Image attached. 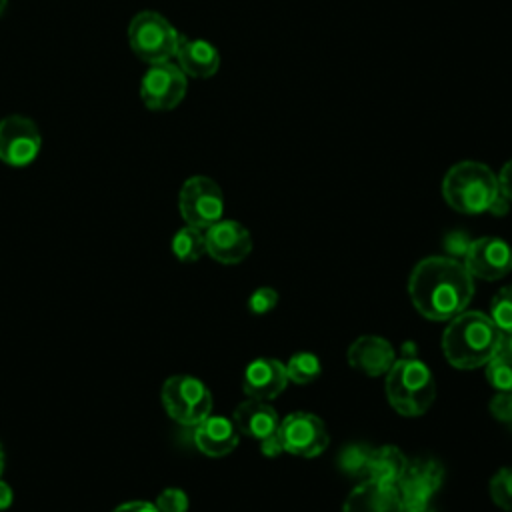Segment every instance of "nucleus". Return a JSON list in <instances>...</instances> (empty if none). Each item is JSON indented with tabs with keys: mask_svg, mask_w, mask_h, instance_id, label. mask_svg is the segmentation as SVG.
Segmentation results:
<instances>
[{
	"mask_svg": "<svg viewBox=\"0 0 512 512\" xmlns=\"http://www.w3.org/2000/svg\"><path fill=\"white\" fill-rule=\"evenodd\" d=\"M172 252L182 262H196L202 254H206L204 230L186 224L172 236Z\"/></svg>",
	"mask_w": 512,
	"mask_h": 512,
	"instance_id": "obj_21",
	"label": "nucleus"
},
{
	"mask_svg": "<svg viewBox=\"0 0 512 512\" xmlns=\"http://www.w3.org/2000/svg\"><path fill=\"white\" fill-rule=\"evenodd\" d=\"M474 294L472 274L464 262L446 256L420 260L408 278V296L428 320H450L464 312Z\"/></svg>",
	"mask_w": 512,
	"mask_h": 512,
	"instance_id": "obj_1",
	"label": "nucleus"
},
{
	"mask_svg": "<svg viewBox=\"0 0 512 512\" xmlns=\"http://www.w3.org/2000/svg\"><path fill=\"white\" fill-rule=\"evenodd\" d=\"M496 174L482 162L464 160L454 164L442 180V196L450 208L462 214L488 212L498 198Z\"/></svg>",
	"mask_w": 512,
	"mask_h": 512,
	"instance_id": "obj_3",
	"label": "nucleus"
},
{
	"mask_svg": "<svg viewBox=\"0 0 512 512\" xmlns=\"http://www.w3.org/2000/svg\"><path fill=\"white\" fill-rule=\"evenodd\" d=\"M288 384L286 366L274 358H256L252 360L242 378V390L248 398L254 400H272L284 392Z\"/></svg>",
	"mask_w": 512,
	"mask_h": 512,
	"instance_id": "obj_14",
	"label": "nucleus"
},
{
	"mask_svg": "<svg viewBox=\"0 0 512 512\" xmlns=\"http://www.w3.org/2000/svg\"><path fill=\"white\" fill-rule=\"evenodd\" d=\"M232 422L240 434L258 442L278 432V424H280L276 410L264 400H254V398H248L242 404H238V408L234 410Z\"/></svg>",
	"mask_w": 512,
	"mask_h": 512,
	"instance_id": "obj_19",
	"label": "nucleus"
},
{
	"mask_svg": "<svg viewBox=\"0 0 512 512\" xmlns=\"http://www.w3.org/2000/svg\"><path fill=\"white\" fill-rule=\"evenodd\" d=\"M278 438L284 452L300 458H314L328 446L324 422L310 412H292L278 424Z\"/></svg>",
	"mask_w": 512,
	"mask_h": 512,
	"instance_id": "obj_10",
	"label": "nucleus"
},
{
	"mask_svg": "<svg viewBox=\"0 0 512 512\" xmlns=\"http://www.w3.org/2000/svg\"><path fill=\"white\" fill-rule=\"evenodd\" d=\"M278 304V292L270 286L256 288L248 298V308L252 314H268Z\"/></svg>",
	"mask_w": 512,
	"mask_h": 512,
	"instance_id": "obj_28",
	"label": "nucleus"
},
{
	"mask_svg": "<svg viewBox=\"0 0 512 512\" xmlns=\"http://www.w3.org/2000/svg\"><path fill=\"white\" fill-rule=\"evenodd\" d=\"M260 452L264 456H268V458H276V456H280V452H284L282 442L278 438V432H274V434L266 436L264 440H260Z\"/></svg>",
	"mask_w": 512,
	"mask_h": 512,
	"instance_id": "obj_31",
	"label": "nucleus"
},
{
	"mask_svg": "<svg viewBox=\"0 0 512 512\" xmlns=\"http://www.w3.org/2000/svg\"><path fill=\"white\" fill-rule=\"evenodd\" d=\"M490 412L496 420L512 424V392H496L490 400Z\"/></svg>",
	"mask_w": 512,
	"mask_h": 512,
	"instance_id": "obj_29",
	"label": "nucleus"
},
{
	"mask_svg": "<svg viewBox=\"0 0 512 512\" xmlns=\"http://www.w3.org/2000/svg\"><path fill=\"white\" fill-rule=\"evenodd\" d=\"M240 432L234 422L224 416H208L194 426L196 448L210 458H222L238 446Z\"/></svg>",
	"mask_w": 512,
	"mask_h": 512,
	"instance_id": "obj_16",
	"label": "nucleus"
},
{
	"mask_svg": "<svg viewBox=\"0 0 512 512\" xmlns=\"http://www.w3.org/2000/svg\"><path fill=\"white\" fill-rule=\"evenodd\" d=\"M178 68L192 78H210L220 68V54L214 44L198 38H180L176 48Z\"/></svg>",
	"mask_w": 512,
	"mask_h": 512,
	"instance_id": "obj_18",
	"label": "nucleus"
},
{
	"mask_svg": "<svg viewBox=\"0 0 512 512\" xmlns=\"http://www.w3.org/2000/svg\"><path fill=\"white\" fill-rule=\"evenodd\" d=\"M180 32L158 12H138L128 26V42L134 54L148 62H170L180 44Z\"/></svg>",
	"mask_w": 512,
	"mask_h": 512,
	"instance_id": "obj_5",
	"label": "nucleus"
},
{
	"mask_svg": "<svg viewBox=\"0 0 512 512\" xmlns=\"http://www.w3.org/2000/svg\"><path fill=\"white\" fill-rule=\"evenodd\" d=\"M348 362L366 376H382L396 362L394 348L380 336H360L348 348Z\"/></svg>",
	"mask_w": 512,
	"mask_h": 512,
	"instance_id": "obj_15",
	"label": "nucleus"
},
{
	"mask_svg": "<svg viewBox=\"0 0 512 512\" xmlns=\"http://www.w3.org/2000/svg\"><path fill=\"white\" fill-rule=\"evenodd\" d=\"M284 366H286L288 382H296V384H308L316 380L322 372L320 360L312 352H298Z\"/></svg>",
	"mask_w": 512,
	"mask_h": 512,
	"instance_id": "obj_22",
	"label": "nucleus"
},
{
	"mask_svg": "<svg viewBox=\"0 0 512 512\" xmlns=\"http://www.w3.org/2000/svg\"><path fill=\"white\" fill-rule=\"evenodd\" d=\"M490 498L494 504L506 512H512V466L510 468H500L492 478H490Z\"/></svg>",
	"mask_w": 512,
	"mask_h": 512,
	"instance_id": "obj_26",
	"label": "nucleus"
},
{
	"mask_svg": "<svg viewBox=\"0 0 512 512\" xmlns=\"http://www.w3.org/2000/svg\"><path fill=\"white\" fill-rule=\"evenodd\" d=\"M504 350H508L512 354V334H508V340L504 342Z\"/></svg>",
	"mask_w": 512,
	"mask_h": 512,
	"instance_id": "obj_34",
	"label": "nucleus"
},
{
	"mask_svg": "<svg viewBox=\"0 0 512 512\" xmlns=\"http://www.w3.org/2000/svg\"><path fill=\"white\" fill-rule=\"evenodd\" d=\"M444 480L442 466L432 458H418L406 464L400 480L396 482L402 512L424 510L430 506V500L440 490Z\"/></svg>",
	"mask_w": 512,
	"mask_h": 512,
	"instance_id": "obj_9",
	"label": "nucleus"
},
{
	"mask_svg": "<svg viewBox=\"0 0 512 512\" xmlns=\"http://www.w3.org/2000/svg\"><path fill=\"white\" fill-rule=\"evenodd\" d=\"M368 458H370V448L364 444H350L346 446L340 456H338V466L344 474L348 476H358V474H366V466H368Z\"/></svg>",
	"mask_w": 512,
	"mask_h": 512,
	"instance_id": "obj_25",
	"label": "nucleus"
},
{
	"mask_svg": "<svg viewBox=\"0 0 512 512\" xmlns=\"http://www.w3.org/2000/svg\"><path fill=\"white\" fill-rule=\"evenodd\" d=\"M206 254L220 264H238L252 250V236L236 220H218L204 230Z\"/></svg>",
	"mask_w": 512,
	"mask_h": 512,
	"instance_id": "obj_13",
	"label": "nucleus"
},
{
	"mask_svg": "<svg viewBox=\"0 0 512 512\" xmlns=\"http://www.w3.org/2000/svg\"><path fill=\"white\" fill-rule=\"evenodd\" d=\"M160 398L168 416L184 426H196L212 412L210 390L190 374H174L166 378Z\"/></svg>",
	"mask_w": 512,
	"mask_h": 512,
	"instance_id": "obj_6",
	"label": "nucleus"
},
{
	"mask_svg": "<svg viewBox=\"0 0 512 512\" xmlns=\"http://www.w3.org/2000/svg\"><path fill=\"white\" fill-rule=\"evenodd\" d=\"M2 470H4V450H2V444H0V476H2Z\"/></svg>",
	"mask_w": 512,
	"mask_h": 512,
	"instance_id": "obj_35",
	"label": "nucleus"
},
{
	"mask_svg": "<svg viewBox=\"0 0 512 512\" xmlns=\"http://www.w3.org/2000/svg\"><path fill=\"white\" fill-rule=\"evenodd\" d=\"M490 318L502 334H512V284L500 288L492 298Z\"/></svg>",
	"mask_w": 512,
	"mask_h": 512,
	"instance_id": "obj_24",
	"label": "nucleus"
},
{
	"mask_svg": "<svg viewBox=\"0 0 512 512\" xmlns=\"http://www.w3.org/2000/svg\"><path fill=\"white\" fill-rule=\"evenodd\" d=\"M342 512H402V500L394 484L364 480L348 494Z\"/></svg>",
	"mask_w": 512,
	"mask_h": 512,
	"instance_id": "obj_17",
	"label": "nucleus"
},
{
	"mask_svg": "<svg viewBox=\"0 0 512 512\" xmlns=\"http://www.w3.org/2000/svg\"><path fill=\"white\" fill-rule=\"evenodd\" d=\"M42 146L38 126L26 116H6L0 122V160L22 168L36 160Z\"/></svg>",
	"mask_w": 512,
	"mask_h": 512,
	"instance_id": "obj_11",
	"label": "nucleus"
},
{
	"mask_svg": "<svg viewBox=\"0 0 512 512\" xmlns=\"http://www.w3.org/2000/svg\"><path fill=\"white\" fill-rule=\"evenodd\" d=\"M112 512H158L156 506L152 502L146 500H130V502H122L118 504Z\"/></svg>",
	"mask_w": 512,
	"mask_h": 512,
	"instance_id": "obj_32",
	"label": "nucleus"
},
{
	"mask_svg": "<svg viewBox=\"0 0 512 512\" xmlns=\"http://www.w3.org/2000/svg\"><path fill=\"white\" fill-rule=\"evenodd\" d=\"M486 378L496 392H512V354L504 346L486 364Z\"/></svg>",
	"mask_w": 512,
	"mask_h": 512,
	"instance_id": "obj_23",
	"label": "nucleus"
},
{
	"mask_svg": "<svg viewBox=\"0 0 512 512\" xmlns=\"http://www.w3.org/2000/svg\"><path fill=\"white\" fill-rule=\"evenodd\" d=\"M12 498H14V494H12V488L0 478V510H6V508H10V504H12Z\"/></svg>",
	"mask_w": 512,
	"mask_h": 512,
	"instance_id": "obj_33",
	"label": "nucleus"
},
{
	"mask_svg": "<svg viewBox=\"0 0 512 512\" xmlns=\"http://www.w3.org/2000/svg\"><path fill=\"white\" fill-rule=\"evenodd\" d=\"M158 512H186L188 510V496L180 488H166L158 494L154 502Z\"/></svg>",
	"mask_w": 512,
	"mask_h": 512,
	"instance_id": "obj_27",
	"label": "nucleus"
},
{
	"mask_svg": "<svg viewBox=\"0 0 512 512\" xmlns=\"http://www.w3.org/2000/svg\"><path fill=\"white\" fill-rule=\"evenodd\" d=\"M178 208L186 224L206 230L214 222L222 220L224 196L212 178L192 176L180 188Z\"/></svg>",
	"mask_w": 512,
	"mask_h": 512,
	"instance_id": "obj_7",
	"label": "nucleus"
},
{
	"mask_svg": "<svg viewBox=\"0 0 512 512\" xmlns=\"http://www.w3.org/2000/svg\"><path fill=\"white\" fill-rule=\"evenodd\" d=\"M504 346V334L482 312H460L442 334L446 360L462 370L486 366Z\"/></svg>",
	"mask_w": 512,
	"mask_h": 512,
	"instance_id": "obj_2",
	"label": "nucleus"
},
{
	"mask_svg": "<svg viewBox=\"0 0 512 512\" xmlns=\"http://www.w3.org/2000/svg\"><path fill=\"white\" fill-rule=\"evenodd\" d=\"M414 512H432V510H430V506H428V508H424V510H414Z\"/></svg>",
	"mask_w": 512,
	"mask_h": 512,
	"instance_id": "obj_37",
	"label": "nucleus"
},
{
	"mask_svg": "<svg viewBox=\"0 0 512 512\" xmlns=\"http://www.w3.org/2000/svg\"><path fill=\"white\" fill-rule=\"evenodd\" d=\"M408 460L396 446H380L370 450L368 466H366V480L380 482V484H394L400 480Z\"/></svg>",
	"mask_w": 512,
	"mask_h": 512,
	"instance_id": "obj_20",
	"label": "nucleus"
},
{
	"mask_svg": "<svg viewBox=\"0 0 512 512\" xmlns=\"http://www.w3.org/2000/svg\"><path fill=\"white\" fill-rule=\"evenodd\" d=\"M6 2H8V0H0V16H2L4 10H6Z\"/></svg>",
	"mask_w": 512,
	"mask_h": 512,
	"instance_id": "obj_36",
	"label": "nucleus"
},
{
	"mask_svg": "<svg viewBox=\"0 0 512 512\" xmlns=\"http://www.w3.org/2000/svg\"><path fill=\"white\" fill-rule=\"evenodd\" d=\"M186 74L172 62L150 64L140 82V98L146 108L162 112L176 108L186 96Z\"/></svg>",
	"mask_w": 512,
	"mask_h": 512,
	"instance_id": "obj_8",
	"label": "nucleus"
},
{
	"mask_svg": "<svg viewBox=\"0 0 512 512\" xmlns=\"http://www.w3.org/2000/svg\"><path fill=\"white\" fill-rule=\"evenodd\" d=\"M496 180H498V190L500 194L512 202V158L500 168V172L496 174Z\"/></svg>",
	"mask_w": 512,
	"mask_h": 512,
	"instance_id": "obj_30",
	"label": "nucleus"
},
{
	"mask_svg": "<svg viewBox=\"0 0 512 512\" xmlns=\"http://www.w3.org/2000/svg\"><path fill=\"white\" fill-rule=\"evenodd\" d=\"M386 396L390 406L402 416L424 414L436 396L430 368L416 358H400L386 372Z\"/></svg>",
	"mask_w": 512,
	"mask_h": 512,
	"instance_id": "obj_4",
	"label": "nucleus"
},
{
	"mask_svg": "<svg viewBox=\"0 0 512 512\" xmlns=\"http://www.w3.org/2000/svg\"><path fill=\"white\" fill-rule=\"evenodd\" d=\"M464 266L472 278L500 280L512 270V248L502 238L484 236L468 244Z\"/></svg>",
	"mask_w": 512,
	"mask_h": 512,
	"instance_id": "obj_12",
	"label": "nucleus"
}]
</instances>
